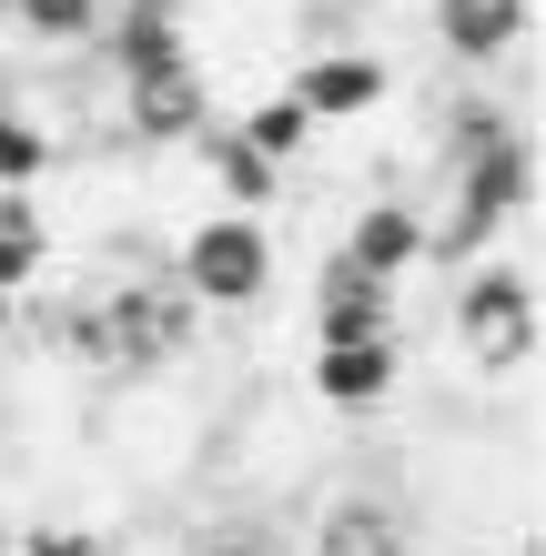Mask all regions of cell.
Returning <instances> with one entry per match:
<instances>
[{"instance_id": "obj_1", "label": "cell", "mask_w": 546, "mask_h": 556, "mask_svg": "<svg viewBox=\"0 0 546 556\" xmlns=\"http://www.w3.org/2000/svg\"><path fill=\"white\" fill-rule=\"evenodd\" d=\"M192 324H203V304H192L182 283L142 274V283H112L102 304H81V314H72V344H81L102 375H163L173 354L192 344Z\"/></svg>"}, {"instance_id": "obj_2", "label": "cell", "mask_w": 546, "mask_h": 556, "mask_svg": "<svg viewBox=\"0 0 546 556\" xmlns=\"http://www.w3.org/2000/svg\"><path fill=\"white\" fill-rule=\"evenodd\" d=\"M536 203V142L526 132H496L466 152V182H456V213H445V233H426L435 264H466V253H486L506 223Z\"/></svg>"}, {"instance_id": "obj_3", "label": "cell", "mask_w": 546, "mask_h": 556, "mask_svg": "<svg viewBox=\"0 0 546 556\" xmlns=\"http://www.w3.org/2000/svg\"><path fill=\"white\" fill-rule=\"evenodd\" d=\"M456 344L475 354V375L517 384L536 365V274L526 264H475L456 293Z\"/></svg>"}, {"instance_id": "obj_4", "label": "cell", "mask_w": 546, "mask_h": 556, "mask_svg": "<svg viewBox=\"0 0 546 556\" xmlns=\"http://www.w3.org/2000/svg\"><path fill=\"white\" fill-rule=\"evenodd\" d=\"M192 304H213V314H253L274 293V233L253 213H213V223H192L182 233V274H173Z\"/></svg>"}, {"instance_id": "obj_5", "label": "cell", "mask_w": 546, "mask_h": 556, "mask_svg": "<svg viewBox=\"0 0 546 556\" xmlns=\"http://www.w3.org/2000/svg\"><path fill=\"white\" fill-rule=\"evenodd\" d=\"M112 81H122V132L132 142H192L213 122V91H203V72H192V51L142 61V72H112Z\"/></svg>"}, {"instance_id": "obj_6", "label": "cell", "mask_w": 546, "mask_h": 556, "mask_svg": "<svg viewBox=\"0 0 546 556\" xmlns=\"http://www.w3.org/2000/svg\"><path fill=\"white\" fill-rule=\"evenodd\" d=\"M435 41L456 61H506L536 41V0H435Z\"/></svg>"}, {"instance_id": "obj_7", "label": "cell", "mask_w": 546, "mask_h": 556, "mask_svg": "<svg viewBox=\"0 0 546 556\" xmlns=\"http://www.w3.org/2000/svg\"><path fill=\"white\" fill-rule=\"evenodd\" d=\"M294 102H304L314 122H355V112L384 102V61H374V51H314L304 81H294Z\"/></svg>"}, {"instance_id": "obj_8", "label": "cell", "mask_w": 546, "mask_h": 556, "mask_svg": "<svg viewBox=\"0 0 546 556\" xmlns=\"http://www.w3.org/2000/svg\"><path fill=\"white\" fill-rule=\"evenodd\" d=\"M314 556H415V536L384 496H334L314 516Z\"/></svg>"}, {"instance_id": "obj_9", "label": "cell", "mask_w": 546, "mask_h": 556, "mask_svg": "<svg viewBox=\"0 0 546 556\" xmlns=\"http://www.w3.org/2000/svg\"><path fill=\"white\" fill-rule=\"evenodd\" d=\"M314 395L344 405V415L384 405V395H395V344H384V334H365V344H325V354H314Z\"/></svg>"}, {"instance_id": "obj_10", "label": "cell", "mask_w": 546, "mask_h": 556, "mask_svg": "<svg viewBox=\"0 0 546 556\" xmlns=\"http://www.w3.org/2000/svg\"><path fill=\"white\" fill-rule=\"evenodd\" d=\"M344 264H355V274H374V283L415 274V264H426V223H415L405 203H374V213H355V243H344Z\"/></svg>"}, {"instance_id": "obj_11", "label": "cell", "mask_w": 546, "mask_h": 556, "mask_svg": "<svg viewBox=\"0 0 546 556\" xmlns=\"http://www.w3.org/2000/svg\"><path fill=\"white\" fill-rule=\"evenodd\" d=\"M384 293L374 274H355V264H334L325 274V304H314V344H365V334H384Z\"/></svg>"}, {"instance_id": "obj_12", "label": "cell", "mask_w": 546, "mask_h": 556, "mask_svg": "<svg viewBox=\"0 0 546 556\" xmlns=\"http://www.w3.org/2000/svg\"><path fill=\"white\" fill-rule=\"evenodd\" d=\"M102 30H112V72H142V61L192 51V41H182V21H173V0H132V11H102Z\"/></svg>"}, {"instance_id": "obj_13", "label": "cell", "mask_w": 546, "mask_h": 556, "mask_svg": "<svg viewBox=\"0 0 546 556\" xmlns=\"http://www.w3.org/2000/svg\"><path fill=\"white\" fill-rule=\"evenodd\" d=\"M192 142L213 152V173H223V192H233V213H253V203H274V162L253 152L243 132H213V122H203V132H192Z\"/></svg>"}, {"instance_id": "obj_14", "label": "cell", "mask_w": 546, "mask_h": 556, "mask_svg": "<svg viewBox=\"0 0 546 556\" xmlns=\"http://www.w3.org/2000/svg\"><path fill=\"white\" fill-rule=\"evenodd\" d=\"M102 11H112V0H11V30L72 51V41H102Z\"/></svg>"}, {"instance_id": "obj_15", "label": "cell", "mask_w": 546, "mask_h": 556, "mask_svg": "<svg viewBox=\"0 0 546 556\" xmlns=\"http://www.w3.org/2000/svg\"><path fill=\"white\" fill-rule=\"evenodd\" d=\"M243 142L264 152V162H294V152L314 142V112L294 102V91H283V102H253V112H243Z\"/></svg>"}, {"instance_id": "obj_16", "label": "cell", "mask_w": 546, "mask_h": 556, "mask_svg": "<svg viewBox=\"0 0 546 556\" xmlns=\"http://www.w3.org/2000/svg\"><path fill=\"white\" fill-rule=\"evenodd\" d=\"M30 253H41V233H30V203H0V293L30 274Z\"/></svg>"}, {"instance_id": "obj_17", "label": "cell", "mask_w": 546, "mask_h": 556, "mask_svg": "<svg viewBox=\"0 0 546 556\" xmlns=\"http://www.w3.org/2000/svg\"><path fill=\"white\" fill-rule=\"evenodd\" d=\"M41 162H51V142L30 132V122H0V182H30Z\"/></svg>"}, {"instance_id": "obj_18", "label": "cell", "mask_w": 546, "mask_h": 556, "mask_svg": "<svg viewBox=\"0 0 546 556\" xmlns=\"http://www.w3.org/2000/svg\"><path fill=\"white\" fill-rule=\"evenodd\" d=\"M21 556H91V536H81V527H30Z\"/></svg>"}, {"instance_id": "obj_19", "label": "cell", "mask_w": 546, "mask_h": 556, "mask_svg": "<svg viewBox=\"0 0 546 556\" xmlns=\"http://www.w3.org/2000/svg\"><path fill=\"white\" fill-rule=\"evenodd\" d=\"M203 556H274V546H264V536H213Z\"/></svg>"}, {"instance_id": "obj_20", "label": "cell", "mask_w": 546, "mask_h": 556, "mask_svg": "<svg viewBox=\"0 0 546 556\" xmlns=\"http://www.w3.org/2000/svg\"><path fill=\"white\" fill-rule=\"evenodd\" d=\"M0 122H11V81H0Z\"/></svg>"}, {"instance_id": "obj_21", "label": "cell", "mask_w": 546, "mask_h": 556, "mask_svg": "<svg viewBox=\"0 0 546 556\" xmlns=\"http://www.w3.org/2000/svg\"><path fill=\"white\" fill-rule=\"evenodd\" d=\"M0 30H11V0H0Z\"/></svg>"}, {"instance_id": "obj_22", "label": "cell", "mask_w": 546, "mask_h": 556, "mask_svg": "<svg viewBox=\"0 0 546 556\" xmlns=\"http://www.w3.org/2000/svg\"><path fill=\"white\" fill-rule=\"evenodd\" d=\"M0 324H11V293H0Z\"/></svg>"}]
</instances>
